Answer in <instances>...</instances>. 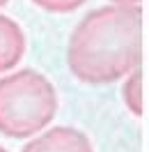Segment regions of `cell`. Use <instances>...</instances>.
I'll return each instance as SVG.
<instances>
[{
    "label": "cell",
    "instance_id": "ba28073f",
    "mask_svg": "<svg viewBox=\"0 0 149 152\" xmlns=\"http://www.w3.org/2000/svg\"><path fill=\"white\" fill-rule=\"evenodd\" d=\"M0 152H7V150H5V148H2V145H0Z\"/></svg>",
    "mask_w": 149,
    "mask_h": 152
},
{
    "label": "cell",
    "instance_id": "6da1fadb",
    "mask_svg": "<svg viewBox=\"0 0 149 152\" xmlns=\"http://www.w3.org/2000/svg\"><path fill=\"white\" fill-rule=\"evenodd\" d=\"M71 74L92 86L119 81L142 60V10L110 5L90 12L69 39Z\"/></svg>",
    "mask_w": 149,
    "mask_h": 152
},
{
    "label": "cell",
    "instance_id": "3957f363",
    "mask_svg": "<svg viewBox=\"0 0 149 152\" xmlns=\"http://www.w3.org/2000/svg\"><path fill=\"white\" fill-rule=\"evenodd\" d=\"M21 152H94L90 138L74 127H53L25 143Z\"/></svg>",
    "mask_w": 149,
    "mask_h": 152
},
{
    "label": "cell",
    "instance_id": "52a82bcc",
    "mask_svg": "<svg viewBox=\"0 0 149 152\" xmlns=\"http://www.w3.org/2000/svg\"><path fill=\"white\" fill-rule=\"evenodd\" d=\"M112 2H115V5H129L131 7V5H138L140 0H112Z\"/></svg>",
    "mask_w": 149,
    "mask_h": 152
},
{
    "label": "cell",
    "instance_id": "8992f818",
    "mask_svg": "<svg viewBox=\"0 0 149 152\" xmlns=\"http://www.w3.org/2000/svg\"><path fill=\"white\" fill-rule=\"evenodd\" d=\"M35 5H39L46 12H74L76 7H80L85 0H32Z\"/></svg>",
    "mask_w": 149,
    "mask_h": 152
},
{
    "label": "cell",
    "instance_id": "5b68a950",
    "mask_svg": "<svg viewBox=\"0 0 149 152\" xmlns=\"http://www.w3.org/2000/svg\"><path fill=\"white\" fill-rule=\"evenodd\" d=\"M124 102H126V108H129L133 115H142V69H133L124 83Z\"/></svg>",
    "mask_w": 149,
    "mask_h": 152
},
{
    "label": "cell",
    "instance_id": "9c48e42d",
    "mask_svg": "<svg viewBox=\"0 0 149 152\" xmlns=\"http://www.w3.org/2000/svg\"><path fill=\"white\" fill-rule=\"evenodd\" d=\"M5 2H7V0H0V5H5Z\"/></svg>",
    "mask_w": 149,
    "mask_h": 152
},
{
    "label": "cell",
    "instance_id": "7a4b0ae2",
    "mask_svg": "<svg viewBox=\"0 0 149 152\" xmlns=\"http://www.w3.org/2000/svg\"><path fill=\"white\" fill-rule=\"evenodd\" d=\"M57 113L53 83L35 69H21L0 78V134L30 138L46 129Z\"/></svg>",
    "mask_w": 149,
    "mask_h": 152
},
{
    "label": "cell",
    "instance_id": "277c9868",
    "mask_svg": "<svg viewBox=\"0 0 149 152\" xmlns=\"http://www.w3.org/2000/svg\"><path fill=\"white\" fill-rule=\"evenodd\" d=\"M25 53V35L16 21L0 14V72L19 65Z\"/></svg>",
    "mask_w": 149,
    "mask_h": 152
}]
</instances>
